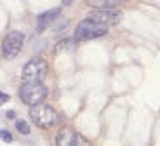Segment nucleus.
I'll return each instance as SVG.
<instances>
[{"mask_svg":"<svg viewBox=\"0 0 160 146\" xmlns=\"http://www.w3.org/2000/svg\"><path fill=\"white\" fill-rule=\"evenodd\" d=\"M89 5H91V7H99V11H112V7L115 5V2H106V0L98 2V0H91Z\"/></svg>","mask_w":160,"mask_h":146,"instance_id":"obj_10","label":"nucleus"},{"mask_svg":"<svg viewBox=\"0 0 160 146\" xmlns=\"http://www.w3.org/2000/svg\"><path fill=\"white\" fill-rule=\"evenodd\" d=\"M73 49H75V40L73 38H64V40H61V42L58 43L54 51L59 54V52H72Z\"/></svg>","mask_w":160,"mask_h":146,"instance_id":"obj_9","label":"nucleus"},{"mask_svg":"<svg viewBox=\"0 0 160 146\" xmlns=\"http://www.w3.org/2000/svg\"><path fill=\"white\" fill-rule=\"evenodd\" d=\"M56 146H77V132L72 127H61L56 134Z\"/></svg>","mask_w":160,"mask_h":146,"instance_id":"obj_7","label":"nucleus"},{"mask_svg":"<svg viewBox=\"0 0 160 146\" xmlns=\"http://www.w3.org/2000/svg\"><path fill=\"white\" fill-rule=\"evenodd\" d=\"M0 134H2V141H4V143H11V141H12V136L9 134L7 130H2Z\"/></svg>","mask_w":160,"mask_h":146,"instance_id":"obj_12","label":"nucleus"},{"mask_svg":"<svg viewBox=\"0 0 160 146\" xmlns=\"http://www.w3.org/2000/svg\"><path fill=\"white\" fill-rule=\"evenodd\" d=\"M7 99H9V96H7V94H2V103H5Z\"/></svg>","mask_w":160,"mask_h":146,"instance_id":"obj_13","label":"nucleus"},{"mask_svg":"<svg viewBox=\"0 0 160 146\" xmlns=\"http://www.w3.org/2000/svg\"><path fill=\"white\" fill-rule=\"evenodd\" d=\"M47 73V63L42 58H32L23 68V83H42V78Z\"/></svg>","mask_w":160,"mask_h":146,"instance_id":"obj_1","label":"nucleus"},{"mask_svg":"<svg viewBox=\"0 0 160 146\" xmlns=\"http://www.w3.org/2000/svg\"><path fill=\"white\" fill-rule=\"evenodd\" d=\"M87 19L98 21V23H103V24H117L120 21V12L113 11V9L112 11H96V12H91Z\"/></svg>","mask_w":160,"mask_h":146,"instance_id":"obj_6","label":"nucleus"},{"mask_svg":"<svg viewBox=\"0 0 160 146\" xmlns=\"http://www.w3.org/2000/svg\"><path fill=\"white\" fill-rule=\"evenodd\" d=\"M30 118H32L33 123H35L37 127H40V129H51V127L58 122V115L49 104L40 103V104H37V106L30 108Z\"/></svg>","mask_w":160,"mask_h":146,"instance_id":"obj_2","label":"nucleus"},{"mask_svg":"<svg viewBox=\"0 0 160 146\" xmlns=\"http://www.w3.org/2000/svg\"><path fill=\"white\" fill-rule=\"evenodd\" d=\"M16 129L19 130L21 134H24V136H28V134H30V127H28V123L24 122V120H21V118H18V120H16Z\"/></svg>","mask_w":160,"mask_h":146,"instance_id":"obj_11","label":"nucleus"},{"mask_svg":"<svg viewBox=\"0 0 160 146\" xmlns=\"http://www.w3.org/2000/svg\"><path fill=\"white\" fill-rule=\"evenodd\" d=\"M23 42H24V35L21 32L14 30V32L7 33V37H5L4 42H2V56H4L5 59L16 58L18 52L23 47Z\"/></svg>","mask_w":160,"mask_h":146,"instance_id":"obj_5","label":"nucleus"},{"mask_svg":"<svg viewBox=\"0 0 160 146\" xmlns=\"http://www.w3.org/2000/svg\"><path fill=\"white\" fill-rule=\"evenodd\" d=\"M59 12H61L59 9H52V11H47V12H44V14H40L38 16V30H44L45 24L52 23V21L59 16Z\"/></svg>","mask_w":160,"mask_h":146,"instance_id":"obj_8","label":"nucleus"},{"mask_svg":"<svg viewBox=\"0 0 160 146\" xmlns=\"http://www.w3.org/2000/svg\"><path fill=\"white\" fill-rule=\"evenodd\" d=\"M108 33V24L98 23L85 18L84 21H80L78 26L75 28V38L77 40H87V38H99V37Z\"/></svg>","mask_w":160,"mask_h":146,"instance_id":"obj_3","label":"nucleus"},{"mask_svg":"<svg viewBox=\"0 0 160 146\" xmlns=\"http://www.w3.org/2000/svg\"><path fill=\"white\" fill-rule=\"evenodd\" d=\"M47 92L49 89L44 83H23L19 89V98L23 103L30 104V106H37L44 101Z\"/></svg>","mask_w":160,"mask_h":146,"instance_id":"obj_4","label":"nucleus"}]
</instances>
